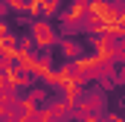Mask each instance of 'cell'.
<instances>
[{
  "mask_svg": "<svg viewBox=\"0 0 125 122\" xmlns=\"http://www.w3.org/2000/svg\"><path fill=\"white\" fill-rule=\"evenodd\" d=\"M29 38H32V44H35V50H50V47L58 44V32H55V26L47 18L32 20V35Z\"/></svg>",
  "mask_w": 125,
  "mask_h": 122,
  "instance_id": "6da1fadb",
  "label": "cell"
},
{
  "mask_svg": "<svg viewBox=\"0 0 125 122\" xmlns=\"http://www.w3.org/2000/svg\"><path fill=\"white\" fill-rule=\"evenodd\" d=\"M84 15H87V0H73L70 9L61 12V20L70 26V29H76L79 23H84Z\"/></svg>",
  "mask_w": 125,
  "mask_h": 122,
  "instance_id": "7a4b0ae2",
  "label": "cell"
},
{
  "mask_svg": "<svg viewBox=\"0 0 125 122\" xmlns=\"http://www.w3.org/2000/svg\"><path fill=\"white\" fill-rule=\"evenodd\" d=\"M58 50L64 52V61H76L82 58V47H79V41H70V38H58V44H55Z\"/></svg>",
  "mask_w": 125,
  "mask_h": 122,
  "instance_id": "3957f363",
  "label": "cell"
}]
</instances>
